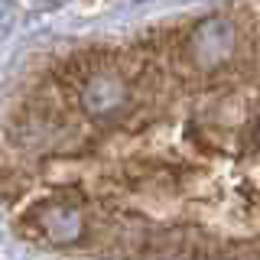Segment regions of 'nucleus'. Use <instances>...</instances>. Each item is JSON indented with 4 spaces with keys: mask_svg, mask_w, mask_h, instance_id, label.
Here are the masks:
<instances>
[{
    "mask_svg": "<svg viewBox=\"0 0 260 260\" xmlns=\"http://www.w3.org/2000/svg\"><path fill=\"white\" fill-rule=\"evenodd\" d=\"M4 32H7V20H4V16H0V36H4Z\"/></svg>",
    "mask_w": 260,
    "mask_h": 260,
    "instance_id": "obj_4",
    "label": "nucleus"
},
{
    "mask_svg": "<svg viewBox=\"0 0 260 260\" xmlns=\"http://www.w3.org/2000/svg\"><path fill=\"white\" fill-rule=\"evenodd\" d=\"M36 224L55 244H72L85 234V215L69 202H49V205L36 208Z\"/></svg>",
    "mask_w": 260,
    "mask_h": 260,
    "instance_id": "obj_2",
    "label": "nucleus"
},
{
    "mask_svg": "<svg viewBox=\"0 0 260 260\" xmlns=\"http://www.w3.org/2000/svg\"><path fill=\"white\" fill-rule=\"evenodd\" d=\"M81 101H85V111H91V114H111V111L124 108L127 85L117 75H111V72H94V75L85 81Z\"/></svg>",
    "mask_w": 260,
    "mask_h": 260,
    "instance_id": "obj_3",
    "label": "nucleus"
},
{
    "mask_svg": "<svg viewBox=\"0 0 260 260\" xmlns=\"http://www.w3.org/2000/svg\"><path fill=\"white\" fill-rule=\"evenodd\" d=\"M234 43H238V32H234L231 23L221 20V16H211V20L199 23L189 36V55L199 69H215V65L231 59Z\"/></svg>",
    "mask_w": 260,
    "mask_h": 260,
    "instance_id": "obj_1",
    "label": "nucleus"
}]
</instances>
